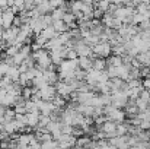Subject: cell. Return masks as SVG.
Listing matches in <instances>:
<instances>
[{"instance_id":"6da1fadb","label":"cell","mask_w":150,"mask_h":149,"mask_svg":"<svg viewBox=\"0 0 150 149\" xmlns=\"http://www.w3.org/2000/svg\"><path fill=\"white\" fill-rule=\"evenodd\" d=\"M92 50H93V54H95L96 57H99V58H106V57L111 54V51H112V46H111L109 43H106V41H102L99 44L93 46Z\"/></svg>"},{"instance_id":"7a4b0ae2","label":"cell","mask_w":150,"mask_h":149,"mask_svg":"<svg viewBox=\"0 0 150 149\" xmlns=\"http://www.w3.org/2000/svg\"><path fill=\"white\" fill-rule=\"evenodd\" d=\"M79 69L85 70V72H89L92 69V64H93V60H91V57H79Z\"/></svg>"},{"instance_id":"3957f363","label":"cell","mask_w":150,"mask_h":149,"mask_svg":"<svg viewBox=\"0 0 150 149\" xmlns=\"http://www.w3.org/2000/svg\"><path fill=\"white\" fill-rule=\"evenodd\" d=\"M105 66H106V61H105L103 58H99V57H96V58L93 60L92 69H95V70H98V72H103V70H105Z\"/></svg>"}]
</instances>
